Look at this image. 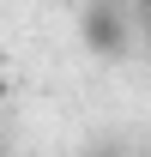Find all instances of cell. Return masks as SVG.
<instances>
[{
	"mask_svg": "<svg viewBox=\"0 0 151 157\" xmlns=\"http://www.w3.org/2000/svg\"><path fill=\"white\" fill-rule=\"evenodd\" d=\"M85 36H91V48H97V55H115V48H121V36H127V30H121L115 0H97L91 12H85Z\"/></svg>",
	"mask_w": 151,
	"mask_h": 157,
	"instance_id": "obj_1",
	"label": "cell"
},
{
	"mask_svg": "<svg viewBox=\"0 0 151 157\" xmlns=\"http://www.w3.org/2000/svg\"><path fill=\"white\" fill-rule=\"evenodd\" d=\"M0 97H6V78H0Z\"/></svg>",
	"mask_w": 151,
	"mask_h": 157,
	"instance_id": "obj_2",
	"label": "cell"
}]
</instances>
